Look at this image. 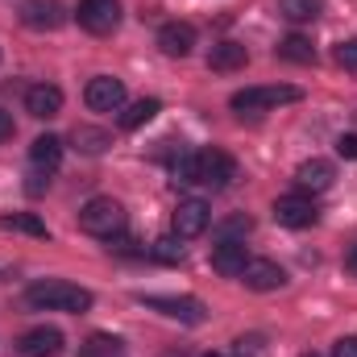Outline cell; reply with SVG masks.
<instances>
[{"label":"cell","mask_w":357,"mask_h":357,"mask_svg":"<svg viewBox=\"0 0 357 357\" xmlns=\"http://www.w3.org/2000/svg\"><path fill=\"white\" fill-rule=\"evenodd\" d=\"M154 258H158V262H183L178 237H158V241H154Z\"/></svg>","instance_id":"cb8c5ba5"},{"label":"cell","mask_w":357,"mask_h":357,"mask_svg":"<svg viewBox=\"0 0 357 357\" xmlns=\"http://www.w3.org/2000/svg\"><path fill=\"white\" fill-rule=\"evenodd\" d=\"M116 21H121V4L116 0H79V25L88 33L104 38V33L116 29Z\"/></svg>","instance_id":"8992f818"},{"label":"cell","mask_w":357,"mask_h":357,"mask_svg":"<svg viewBox=\"0 0 357 357\" xmlns=\"http://www.w3.org/2000/svg\"><path fill=\"white\" fill-rule=\"evenodd\" d=\"M250 266L245 258V241H220L212 245V270L225 274V278H241V270Z\"/></svg>","instance_id":"5bb4252c"},{"label":"cell","mask_w":357,"mask_h":357,"mask_svg":"<svg viewBox=\"0 0 357 357\" xmlns=\"http://www.w3.org/2000/svg\"><path fill=\"white\" fill-rule=\"evenodd\" d=\"M137 299L146 307L162 312L167 320H183V324H204V316H208V307L195 295H137Z\"/></svg>","instance_id":"5b68a950"},{"label":"cell","mask_w":357,"mask_h":357,"mask_svg":"<svg viewBox=\"0 0 357 357\" xmlns=\"http://www.w3.org/2000/svg\"><path fill=\"white\" fill-rule=\"evenodd\" d=\"M245 63H250V54H245L241 42H220V46H212V54H208V67H212V71H241Z\"/></svg>","instance_id":"ac0fdd59"},{"label":"cell","mask_w":357,"mask_h":357,"mask_svg":"<svg viewBox=\"0 0 357 357\" xmlns=\"http://www.w3.org/2000/svg\"><path fill=\"white\" fill-rule=\"evenodd\" d=\"M208 225H212V208L204 199H178V208H175V237L178 241L208 233Z\"/></svg>","instance_id":"52a82bcc"},{"label":"cell","mask_w":357,"mask_h":357,"mask_svg":"<svg viewBox=\"0 0 357 357\" xmlns=\"http://www.w3.org/2000/svg\"><path fill=\"white\" fill-rule=\"evenodd\" d=\"M333 357H357V337H341L333 345Z\"/></svg>","instance_id":"f1b7e54d"},{"label":"cell","mask_w":357,"mask_h":357,"mask_svg":"<svg viewBox=\"0 0 357 357\" xmlns=\"http://www.w3.org/2000/svg\"><path fill=\"white\" fill-rule=\"evenodd\" d=\"M333 162H324V158H307V162H299V171H295V183H299V191H328L333 187Z\"/></svg>","instance_id":"e0dca14e"},{"label":"cell","mask_w":357,"mask_h":357,"mask_svg":"<svg viewBox=\"0 0 357 357\" xmlns=\"http://www.w3.org/2000/svg\"><path fill=\"white\" fill-rule=\"evenodd\" d=\"M25 303L38 312H88L91 291L75 287V282H63V278H50V282H33L25 291Z\"/></svg>","instance_id":"7a4b0ae2"},{"label":"cell","mask_w":357,"mask_h":357,"mask_svg":"<svg viewBox=\"0 0 357 357\" xmlns=\"http://www.w3.org/2000/svg\"><path fill=\"white\" fill-rule=\"evenodd\" d=\"M175 175L183 183H204V187H229L237 178V162L225 150H187L175 158Z\"/></svg>","instance_id":"6da1fadb"},{"label":"cell","mask_w":357,"mask_h":357,"mask_svg":"<svg viewBox=\"0 0 357 357\" xmlns=\"http://www.w3.org/2000/svg\"><path fill=\"white\" fill-rule=\"evenodd\" d=\"M17 349L25 357H59L63 354V333L59 328H29V333H21V341H17Z\"/></svg>","instance_id":"8fae6325"},{"label":"cell","mask_w":357,"mask_h":357,"mask_svg":"<svg viewBox=\"0 0 357 357\" xmlns=\"http://www.w3.org/2000/svg\"><path fill=\"white\" fill-rule=\"evenodd\" d=\"M75 142H79L88 154H100L104 142H108V133H100V129H75Z\"/></svg>","instance_id":"d4e9b609"},{"label":"cell","mask_w":357,"mask_h":357,"mask_svg":"<svg viewBox=\"0 0 357 357\" xmlns=\"http://www.w3.org/2000/svg\"><path fill=\"white\" fill-rule=\"evenodd\" d=\"M84 104H88L91 112H116L125 104V84L112 79V75H96L84 88Z\"/></svg>","instance_id":"ba28073f"},{"label":"cell","mask_w":357,"mask_h":357,"mask_svg":"<svg viewBox=\"0 0 357 357\" xmlns=\"http://www.w3.org/2000/svg\"><path fill=\"white\" fill-rule=\"evenodd\" d=\"M278 13H282L287 21L303 25V21H316V17L324 13V0H278Z\"/></svg>","instance_id":"ffe728a7"},{"label":"cell","mask_w":357,"mask_h":357,"mask_svg":"<svg viewBox=\"0 0 357 357\" xmlns=\"http://www.w3.org/2000/svg\"><path fill=\"white\" fill-rule=\"evenodd\" d=\"M295 100H303V91L291 88V84H266V88H245L237 91L229 104L245 116V112H266V108H278V104H295Z\"/></svg>","instance_id":"277c9868"},{"label":"cell","mask_w":357,"mask_h":357,"mask_svg":"<svg viewBox=\"0 0 357 357\" xmlns=\"http://www.w3.org/2000/svg\"><path fill=\"white\" fill-rule=\"evenodd\" d=\"M233 354H237V357H254V354H258V341H254V337H241Z\"/></svg>","instance_id":"f546056e"},{"label":"cell","mask_w":357,"mask_h":357,"mask_svg":"<svg viewBox=\"0 0 357 357\" xmlns=\"http://www.w3.org/2000/svg\"><path fill=\"white\" fill-rule=\"evenodd\" d=\"M204 357H225V354H204Z\"/></svg>","instance_id":"d6a6232c"},{"label":"cell","mask_w":357,"mask_h":357,"mask_svg":"<svg viewBox=\"0 0 357 357\" xmlns=\"http://www.w3.org/2000/svg\"><path fill=\"white\" fill-rule=\"evenodd\" d=\"M8 137H13V116H8V112L0 108V146H4Z\"/></svg>","instance_id":"4dcf8cb0"},{"label":"cell","mask_w":357,"mask_h":357,"mask_svg":"<svg viewBox=\"0 0 357 357\" xmlns=\"http://www.w3.org/2000/svg\"><path fill=\"white\" fill-rule=\"evenodd\" d=\"M25 112L38 116V121L59 116L63 112V91L54 88V84H33V88L25 91Z\"/></svg>","instance_id":"7c38bea8"},{"label":"cell","mask_w":357,"mask_h":357,"mask_svg":"<svg viewBox=\"0 0 357 357\" xmlns=\"http://www.w3.org/2000/svg\"><path fill=\"white\" fill-rule=\"evenodd\" d=\"M337 154L341 158H357V133H341L337 137Z\"/></svg>","instance_id":"83f0119b"},{"label":"cell","mask_w":357,"mask_h":357,"mask_svg":"<svg viewBox=\"0 0 357 357\" xmlns=\"http://www.w3.org/2000/svg\"><path fill=\"white\" fill-rule=\"evenodd\" d=\"M21 21L29 29H59L67 21V8L59 0H21Z\"/></svg>","instance_id":"30bf717a"},{"label":"cell","mask_w":357,"mask_h":357,"mask_svg":"<svg viewBox=\"0 0 357 357\" xmlns=\"http://www.w3.org/2000/svg\"><path fill=\"white\" fill-rule=\"evenodd\" d=\"M158 108H162V104H158L154 96H150V100H133V104L121 112V125H125V129H137V125L154 121V116H158Z\"/></svg>","instance_id":"44dd1931"},{"label":"cell","mask_w":357,"mask_h":357,"mask_svg":"<svg viewBox=\"0 0 357 357\" xmlns=\"http://www.w3.org/2000/svg\"><path fill=\"white\" fill-rule=\"evenodd\" d=\"M316 216L320 212L307 195H278L274 199V220L287 225V229H307V225H316Z\"/></svg>","instance_id":"9c48e42d"},{"label":"cell","mask_w":357,"mask_h":357,"mask_svg":"<svg viewBox=\"0 0 357 357\" xmlns=\"http://www.w3.org/2000/svg\"><path fill=\"white\" fill-rule=\"evenodd\" d=\"M337 63H341L345 71H357V38H349V42L337 46Z\"/></svg>","instance_id":"4316f807"},{"label":"cell","mask_w":357,"mask_h":357,"mask_svg":"<svg viewBox=\"0 0 357 357\" xmlns=\"http://www.w3.org/2000/svg\"><path fill=\"white\" fill-rule=\"evenodd\" d=\"M79 229H84L88 237L112 241V237H121V229H125V208H121L116 199H108V195H96V199H88V204L79 208Z\"/></svg>","instance_id":"3957f363"},{"label":"cell","mask_w":357,"mask_h":357,"mask_svg":"<svg viewBox=\"0 0 357 357\" xmlns=\"http://www.w3.org/2000/svg\"><path fill=\"white\" fill-rule=\"evenodd\" d=\"M241 282L250 287V291H278L282 282H287V274L278 262H266V258H258V262H250V266L241 270Z\"/></svg>","instance_id":"9a60e30c"},{"label":"cell","mask_w":357,"mask_h":357,"mask_svg":"<svg viewBox=\"0 0 357 357\" xmlns=\"http://www.w3.org/2000/svg\"><path fill=\"white\" fill-rule=\"evenodd\" d=\"M345 270H349V274H357V245L345 254Z\"/></svg>","instance_id":"1f68e13d"},{"label":"cell","mask_w":357,"mask_h":357,"mask_svg":"<svg viewBox=\"0 0 357 357\" xmlns=\"http://www.w3.org/2000/svg\"><path fill=\"white\" fill-rule=\"evenodd\" d=\"M191 46H195V29H191L187 21H167V25L158 29V50H162V54H171V59H187Z\"/></svg>","instance_id":"4fadbf2b"},{"label":"cell","mask_w":357,"mask_h":357,"mask_svg":"<svg viewBox=\"0 0 357 357\" xmlns=\"http://www.w3.org/2000/svg\"><path fill=\"white\" fill-rule=\"evenodd\" d=\"M303 357H320V354H303Z\"/></svg>","instance_id":"836d02e7"},{"label":"cell","mask_w":357,"mask_h":357,"mask_svg":"<svg viewBox=\"0 0 357 357\" xmlns=\"http://www.w3.org/2000/svg\"><path fill=\"white\" fill-rule=\"evenodd\" d=\"M116 345H121L116 337H104V333H96L88 345H84V354H79V357H116Z\"/></svg>","instance_id":"603a6c76"},{"label":"cell","mask_w":357,"mask_h":357,"mask_svg":"<svg viewBox=\"0 0 357 357\" xmlns=\"http://www.w3.org/2000/svg\"><path fill=\"white\" fill-rule=\"evenodd\" d=\"M29 162H33V171H42V175L59 171V162H63V137H54V133L33 137V146H29Z\"/></svg>","instance_id":"2e32d148"},{"label":"cell","mask_w":357,"mask_h":357,"mask_svg":"<svg viewBox=\"0 0 357 357\" xmlns=\"http://www.w3.org/2000/svg\"><path fill=\"white\" fill-rule=\"evenodd\" d=\"M254 225H250V216H229L225 225H220V241H233L237 233H250Z\"/></svg>","instance_id":"484cf974"},{"label":"cell","mask_w":357,"mask_h":357,"mask_svg":"<svg viewBox=\"0 0 357 357\" xmlns=\"http://www.w3.org/2000/svg\"><path fill=\"white\" fill-rule=\"evenodd\" d=\"M278 59H287V63H316V46L303 38V33H291V38H282L278 42Z\"/></svg>","instance_id":"d6986e66"},{"label":"cell","mask_w":357,"mask_h":357,"mask_svg":"<svg viewBox=\"0 0 357 357\" xmlns=\"http://www.w3.org/2000/svg\"><path fill=\"white\" fill-rule=\"evenodd\" d=\"M0 229H13V233H29V237H46V225H42L38 216H25V212L0 216Z\"/></svg>","instance_id":"7402d4cb"}]
</instances>
